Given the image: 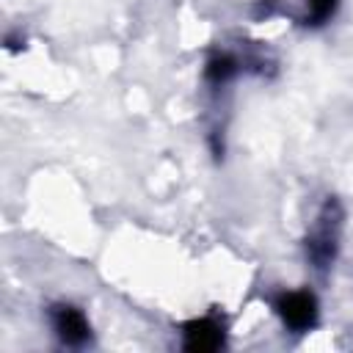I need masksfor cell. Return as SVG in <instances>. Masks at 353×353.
<instances>
[{"label":"cell","instance_id":"6da1fadb","mask_svg":"<svg viewBox=\"0 0 353 353\" xmlns=\"http://www.w3.org/2000/svg\"><path fill=\"white\" fill-rule=\"evenodd\" d=\"M339 234H342V207L336 199H328L306 234V256L317 270L331 268V262L336 259Z\"/></svg>","mask_w":353,"mask_h":353},{"label":"cell","instance_id":"7a4b0ae2","mask_svg":"<svg viewBox=\"0 0 353 353\" xmlns=\"http://www.w3.org/2000/svg\"><path fill=\"white\" fill-rule=\"evenodd\" d=\"M276 312L290 331H309L317 323V298L309 290L281 292L276 298Z\"/></svg>","mask_w":353,"mask_h":353},{"label":"cell","instance_id":"3957f363","mask_svg":"<svg viewBox=\"0 0 353 353\" xmlns=\"http://www.w3.org/2000/svg\"><path fill=\"white\" fill-rule=\"evenodd\" d=\"M50 320H52V331L58 334V339L69 347H80L88 342L91 336V325L85 320V314L69 303H58L50 309Z\"/></svg>","mask_w":353,"mask_h":353},{"label":"cell","instance_id":"277c9868","mask_svg":"<svg viewBox=\"0 0 353 353\" xmlns=\"http://www.w3.org/2000/svg\"><path fill=\"white\" fill-rule=\"evenodd\" d=\"M182 334H185V342H182L185 350H193V353H210L223 345V328L212 317H199L185 323Z\"/></svg>","mask_w":353,"mask_h":353},{"label":"cell","instance_id":"5b68a950","mask_svg":"<svg viewBox=\"0 0 353 353\" xmlns=\"http://www.w3.org/2000/svg\"><path fill=\"white\" fill-rule=\"evenodd\" d=\"M237 69H240V63H237L234 55H229V52H215V55L207 61L204 74H207V80H210L212 85H223L226 80H232V77L237 74Z\"/></svg>","mask_w":353,"mask_h":353},{"label":"cell","instance_id":"8992f818","mask_svg":"<svg viewBox=\"0 0 353 353\" xmlns=\"http://www.w3.org/2000/svg\"><path fill=\"white\" fill-rule=\"evenodd\" d=\"M339 0H306V14L303 25H323L336 14Z\"/></svg>","mask_w":353,"mask_h":353}]
</instances>
